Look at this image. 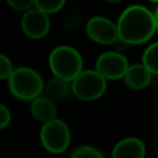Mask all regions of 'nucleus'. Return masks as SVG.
<instances>
[{
    "label": "nucleus",
    "instance_id": "nucleus-1",
    "mask_svg": "<svg viewBox=\"0 0 158 158\" xmlns=\"http://www.w3.org/2000/svg\"><path fill=\"white\" fill-rule=\"evenodd\" d=\"M117 40L127 46L142 44L156 33L153 11L143 5L127 6L116 22Z\"/></svg>",
    "mask_w": 158,
    "mask_h": 158
},
{
    "label": "nucleus",
    "instance_id": "nucleus-2",
    "mask_svg": "<svg viewBox=\"0 0 158 158\" xmlns=\"http://www.w3.org/2000/svg\"><path fill=\"white\" fill-rule=\"evenodd\" d=\"M48 64L56 78L69 83L83 70V57L74 47L62 44L51 51Z\"/></svg>",
    "mask_w": 158,
    "mask_h": 158
},
{
    "label": "nucleus",
    "instance_id": "nucleus-3",
    "mask_svg": "<svg viewBox=\"0 0 158 158\" xmlns=\"http://www.w3.org/2000/svg\"><path fill=\"white\" fill-rule=\"evenodd\" d=\"M7 83L12 96L21 101H32L41 96L44 85L41 74L30 67L15 68Z\"/></svg>",
    "mask_w": 158,
    "mask_h": 158
},
{
    "label": "nucleus",
    "instance_id": "nucleus-4",
    "mask_svg": "<svg viewBox=\"0 0 158 158\" xmlns=\"http://www.w3.org/2000/svg\"><path fill=\"white\" fill-rule=\"evenodd\" d=\"M70 83L73 94L81 101L98 100L106 90V80L94 69L81 70Z\"/></svg>",
    "mask_w": 158,
    "mask_h": 158
},
{
    "label": "nucleus",
    "instance_id": "nucleus-5",
    "mask_svg": "<svg viewBox=\"0 0 158 158\" xmlns=\"http://www.w3.org/2000/svg\"><path fill=\"white\" fill-rule=\"evenodd\" d=\"M40 139L46 151L53 154H60L70 144V130L63 120L56 118L42 126Z\"/></svg>",
    "mask_w": 158,
    "mask_h": 158
},
{
    "label": "nucleus",
    "instance_id": "nucleus-6",
    "mask_svg": "<svg viewBox=\"0 0 158 158\" xmlns=\"http://www.w3.org/2000/svg\"><path fill=\"white\" fill-rule=\"evenodd\" d=\"M128 65V59L125 54L116 51H107L96 58L94 70L99 73L106 81L117 80L123 78Z\"/></svg>",
    "mask_w": 158,
    "mask_h": 158
},
{
    "label": "nucleus",
    "instance_id": "nucleus-7",
    "mask_svg": "<svg viewBox=\"0 0 158 158\" xmlns=\"http://www.w3.org/2000/svg\"><path fill=\"white\" fill-rule=\"evenodd\" d=\"M86 36L95 43L109 46L117 41L116 23L105 16H93L85 25Z\"/></svg>",
    "mask_w": 158,
    "mask_h": 158
},
{
    "label": "nucleus",
    "instance_id": "nucleus-8",
    "mask_svg": "<svg viewBox=\"0 0 158 158\" xmlns=\"http://www.w3.org/2000/svg\"><path fill=\"white\" fill-rule=\"evenodd\" d=\"M21 28H22V32L28 38L41 40L48 33L51 28L49 16L44 15L43 12H41L33 6L28 11L23 12L21 19Z\"/></svg>",
    "mask_w": 158,
    "mask_h": 158
},
{
    "label": "nucleus",
    "instance_id": "nucleus-9",
    "mask_svg": "<svg viewBox=\"0 0 158 158\" xmlns=\"http://www.w3.org/2000/svg\"><path fill=\"white\" fill-rule=\"evenodd\" d=\"M146 146L138 137H125L112 148L111 158H144Z\"/></svg>",
    "mask_w": 158,
    "mask_h": 158
},
{
    "label": "nucleus",
    "instance_id": "nucleus-10",
    "mask_svg": "<svg viewBox=\"0 0 158 158\" xmlns=\"http://www.w3.org/2000/svg\"><path fill=\"white\" fill-rule=\"evenodd\" d=\"M125 84L132 89V90H142L152 80V74L147 70V68L142 63H136L132 65H128L125 75H123Z\"/></svg>",
    "mask_w": 158,
    "mask_h": 158
},
{
    "label": "nucleus",
    "instance_id": "nucleus-11",
    "mask_svg": "<svg viewBox=\"0 0 158 158\" xmlns=\"http://www.w3.org/2000/svg\"><path fill=\"white\" fill-rule=\"evenodd\" d=\"M31 115L35 120L42 122L43 125L51 122L57 118V106L51 100L46 99L44 96H38L31 101L30 105Z\"/></svg>",
    "mask_w": 158,
    "mask_h": 158
},
{
    "label": "nucleus",
    "instance_id": "nucleus-12",
    "mask_svg": "<svg viewBox=\"0 0 158 158\" xmlns=\"http://www.w3.org/2000/svg\"><path fill=\"white\" fill-rule=\"evenodd\" d=\"M42 93H44L43 96L46 99L51 100L52 102H54V104L62 102L67 99V96L69 94V85L67 81L53 77L43 85Z\"/></svg>",
    "mask_w": 158,
    "mask_h": 158
},
{
    "label": "nucleus",
    "instance_id": "nucleus-13",
    "mask_svg": "<svg viewBox=\"0 0 158 158\" xmlns=\"http://www.w3.org/2000/svg\"><path fill=\"white\" fill-rule=\"evenodd\" d=\"M142 64L151 74L158 75V41L149 44L142 54Z\"/></svg>",
    "mask_w": 158,
    "mask_h": 158
},
{
    "label": "nucleus",
    "instance_id": "nucleus-14",
    "mask_svg": "<svg viewBox=\"0 0 158 158\" xmlns=\"http://www.w3.org/2000/svg\"><path fill=\"white\" fill-rule=\"evenodd\" d=\"M64 5H65L64 0H35L33 1V6L47 16L60 11Z\"/></svg>",
    "mask_w": 158,
    "mask_h": 158
},
{
    "label": "nucleus",
    "instance_id": "nucleus-15",
    "mask_svg": "<svg viewBox=\"0 0 158 158\" xmlns=\"http://www.w3.org/2000/svg\"><path fill=\"white\" fill-rule=\"evenodd\" d=\"M70 158H105V157L98 148L84 144V146L77 147L72 152Z\"/></svg>",
    "mask_w": 158,
    "mask_h": 158
},
{
    "label": "nucleus",
    "instance_id": "nucleus-16",
    "mask_svg": "<svg viewBox=\"0 0 158 158\" xmlns=\"http://www.w3.org/2000/svg\"><path fill=\"white\" fill-rule=\"evenodd\" d=\"M14 65L7 56L4 53H0V80H7L14 72Z\"/></svg>",
    "mask_w": 158,
    "mask_h": 158
},
{
    "label": "nucleus",
    "instance_id": "nucleus-17",
    "mask_svg": "<svg viewBox=\"0 0 158 158\" xmlns=\"http://www.w3.org/2000/svg\"><path fill=\"white\" fill-rule=\"evenodd\" d=\"M7 4L11 9L16 10V11H21V12H26L33 7L32 0H9Z\"/></svg>",
    "mask_w": 158,
    "mask_h": 158
},
{
    "label": "nucleus",
    "instance_id": "nucleus-18",
    "mask_svg": "<svg viewBox=\"0 0 158 158\" xmlns=\"http://www.w3.org/2000/svg\"><path fill=\"white\" fill-rule=\"evenodd\" d=\"M11 121V112L10 110L4 105L0 104V131L6 128Z\"/></svg>",
    "mask_w": 158,
    "mask_h": 158
},
{
    "label": "nucleus",
    "instance_id": "nucleus-19",
    "mask_svg": "<svg viewBox=\"0 0 158 158\" xmlns=\"http://www.w3.org/2000/svg\"><path fill=\"white\" fill-rule=\"evenodd\" d=\"M153 17H154V25H156V32H158V5L153 11Z\"/></svg>",
    "mask_w": 158,
    "mask_h": 158
}]
</instances>
